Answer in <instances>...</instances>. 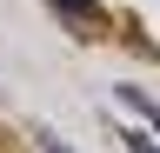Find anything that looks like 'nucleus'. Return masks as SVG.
<instances>
[{
	"label": "nucleus",
	"instance_id": "f257e3e1",
	"mask_svg": "<svg viewBox=\"0 0 160 153\" xmlns=\"http://www.w3.org/2000/svg\"><path fill=\"white\" fill-rule=\"evenodd\" d=\"M53 13L73 20V33H100L107 27V7H100V0H53Z\"/></svg>",
	"mask_w": 160,
	"mask_h": 153
},
{
	"label": "nucleus",
	"instance_id": "20e7f679",
	"mask_svg": "<svg viewBox=\"0 0 160 153\" xmlns=\"http://www.w3.org/2000/svg\"><path fill=\"white\" fill-rule=\"evenodd\" d=\"M40 153H67V146H60V140H53V133H40Z\"/></svg>",
	"mask_w": 160,
	"mask_h": 153
},
{
	"label": "nucleus",
	"instance_id": "7ed1b4c3",
	"mask_svg": "<svg viewBox=\"0 0 160 153\" xmlns=\"http://www.w3.org/2000/svg\"><path fill=\"white\" fill-rule=\"evenodd\" d=\"M120 140H127V153H160V140H147V133H133V127L120 133Z\"/></svg>",
	"mask_w": 160,
	"mask_h": 153
},
{
	"label": "nucleus",
	"instance_id": "f03ea898",
	"mask_svg": "<svg viewBox=\"0 0 160 153\" xmlns=\"http://www.w3.org/2000/svg\"><path fill=\"white\" fill-rule=\"evenodd\" d=\"M120 100H127V107L140 113V120H153V127H160V100H147L140 87H120Z\"/></svg>",
	"mask_w": 160,
	"mask_h": 153
}]
</instances>
